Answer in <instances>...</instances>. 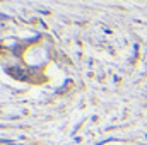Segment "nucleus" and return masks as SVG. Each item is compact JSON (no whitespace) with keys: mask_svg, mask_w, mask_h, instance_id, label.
I'll return each instance as SVG.
<instances>
[]
</instances>
